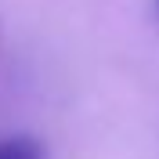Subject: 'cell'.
<instances>
[{
    "label": "cell",
    "mask_w": 159,
    "mask_h": 159,
    "mask_svg": "<svg viewBox=\"0 0 159 159\" xmlns=\"http://www.w3.org/2000/svg\"><path fill=\"white\" fill-rule=\"evenodd\" d=\"M0 159H43V148L33 138H0Z\"/></svg>",
    "instance_id": "obj_1"
}]
</instances>
